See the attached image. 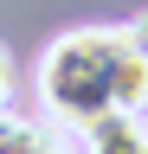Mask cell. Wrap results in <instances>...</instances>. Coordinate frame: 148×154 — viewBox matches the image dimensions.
Returning <instances> with one entry per match:
<instances>
[{"label": "cell", "instance_id": "2", "mask_svg": "<svg viewBox=\"0 0 148 154\" xmlns=\"http://www.w3.org/2000/svg\"><path fill=\"white\" fill-rule=\"evenodd\" d=\"M77 154H148V109H116L77 135Z\"/></svg>", "mask_w": 148, "mask_h": 154}, {"label": "cell", "instance_id": "6", "mask_svg": "<svg viewBox=\"0 0 148 154\" xmlns=\"http://www.w3.org/2000/svg\"><path fill=\"white\" fill-rule=\"evenodd\" d=\"M58 154H77V148H58Z\"/></svg>", "mask_w": 148, "mask_h": 154}, {"label": "cell", "instance_id": "4", "mask_svg": "<svg viewBox=\"0 0 148 154\" xmlns=\"http://www.w3.org/2000/svg\"><path fill=\"white\" fill-rule=\"evenodd\" d=\"M7 103H13V51L0 45V116H7Z\"/></svg>", "mask_w": 148, "mask_h": 154}, {"label": "cell", "instance_id": "3", "mask_svg": "<svg viewBox=\"0 0 148 154\" xmlns=\"http://www.w3.org/2000/svg\"><path fill=\"white\" fill-rule=\"evenodd\" d=\"M65 141L52 135L45 122H32V116H0V154H58Z\"/></svg>", "mask_w": 148, "mask_h": 154}, {"label": "cell", "instance_id": "1", "mask_svg": "<svg viewBox=\"0 0 148 154\" xmlns=\"http://www.w3.org/2000/svg\"><path fill=\"white\" fill-rule=\"evenodd\" d=\"M32 84L52 122L84 135L116 109H148V58L135 51L129 26H77L39 51Z\"/></svg>", "mask_w": 148, "mask_h": 154}, {"label": "cell", "instance_id": "5", "mask_svg": "<svg viewBox=\"0 0 148 154\" xmlns=\"http://www.w3.org/2000/svg\"><path fill=\"white\" fill-rule=\"evenodd\" d=\"M129 38H135V51H142V58H148V7H142V13H135V19H129Z\"/></svg>", "mask_w": 148, "mask_h": 154}]
</instances>
